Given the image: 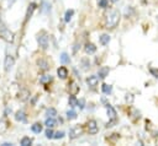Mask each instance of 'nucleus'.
Masks as SVG:
<instances>
[{
    "instance_id": "obj_1",
    "label": "nucleus",
    "mask_w": 158,
    "mask_h": 146,
    "mask_svg": "<svg viewBox=\"0 0 158 146\" xmlns=\"http://www.w3.org/2000/svg\"><path fill=\"white\" fill-rule=\"evenodd\" d=\"M120 17H121V15H120V12H118L117 10H111V11L107 13V16H106V20H105V28H107V29L115 28V27L118 25V22H120Z\"/></svg>"
},
{
    "instance_id": "obj_2",
    "label": "nucleus",
    "mask_w": 158,
    "mask_h": 146,
    "mask_svg": "<svg viewBox=\"0 0 158 146\" xmlns=\"http://www.w3.org/2000/svg\"><path fill=\"white\" fill-rule=\"evenodd\" d=\"M0 37H1L5 42H7V43H12L14 39H15L14 32H11L2 22H0Z\"/></svg>"
},
{
    "instance_id": "obj_3",
    "label": "nucleus",
    "mask_w": 158,
    "mask_h": 146,
    "mask_svg": "<svg viewBox=\"0 0 158 146\" xmlns=\"http://www.w3.org/2000/svg\"><path fill=\"white\" fill-rule=\"evenodd\" d=\"M37 42L40 44V47L42 49H47L48 48V43H49V39H48V34L46 32H41L38 36H37Z\"/></svg>"
},
{
    "instance_id": "obj_4",
    "label": "nucleus",
    "mask_w": 158,
    "mask_h": 146,
    "mask_svg": "<svg viewBox=\"0 0 158 146\" xmlns=\"http://www.w3.org/2000/svg\"><path fill=\"white\" fill-rule=\"evenodd\" d=\"M14 64H15L14 56H12L11 54H7V55L5 56V60H4V69H5V71H6V72L10 71V70L12 69Z\"/></svg>"
},
{
    "instance_id": "obj_5",
    "label": "nucleus",
    "mask_w": 158,
    "mask_h": 146,
    "mask_svg": "<svg viewBox=\"0 0 158 146\" xmlns=\"http://www.w3.org/2000/svg\"><path fill=\"white\" fill-rule=\"evenodd\" d=\"M86 128H88V133L90 135H95L99 131V126H98L96 120H89L88 124H86Z\"/></svg>"
},
{
    "instance_id": "obj_6",
    "label": "nucleus",
    "mask_w": 158,
    "mask_h": 146,
    "mask_svg": "<svg viewBox=\"0 0 158 146\" xmlns=\"http://www.w3.org/2000/svg\"><path fill=\"white\" fill-rule=\"evenodd\" d=\"M83 133V128L81 126H73L70 130H69V139L74 140L77 137H79Z\"/></svg>"
},
{
    "instance_id": "obj_7",
    "label": "nucleus",
    "mask_w": 158,
    "mask_h": 146,
    "mask_svg": "<svg viewBox=\"0 0 158 146\" xmlns=\"http://www.w3.org/2000/svg\"><path fill=\"white\" fill-rule=\"evenodd\" d=\"M86 83L89 87H96L99 83V77L96 75H90L86 77Z\"/></svg>"
},
{
    "instance_id": "obj_8",
    "label": "nucleus",
    "mask_w": 158,
    "mask_h": 146,
    "mask_svg": "<svg viewBox=\"0 0 158 146\" xmlns=\"http://www.w3.org/2000/svg\"><path fill=\"white\" fill-rule=\"evenodd\" d=\"M68 86H69V87H68L69 93H70V94H74V96H75V94L79 92V90H80V88H79V85H78L75 81H70Z\"/></svg>"
},
{
    "instance_id": "obj_9",
    "label": "nucleus",
    "mask_w": 158,
    "mask_h": 146,
    "mask_svg": "<svg viewBox=\"0 0 158 146\" xmlns=\"http://www.w3.org/2000/svg\"><path fill=\"white\" fill-rule=\"evenodd\" d=\"M15 119L17 121H20V123H26L27 121V115H26V113L23 110H17L15 113Z\"/></svg>"
},
{
    "instance_id": "obj_10",
    "label": "nucleus",
    "mask_w": 158,
    "mask_h": 146,
    "mask_svg": "<svg viewBox=\"0 0 158 146\" xmlns=\"http://www.w3.org/2000/svg\"><path fill=\"white\" fill-rule=\"evenodd\" d=\"M28 98H30V91L26 90V88H21L20 92H19V99L22 101V102H25Z\"/></svg>"
},
{
    "instance_id": "obj_11",
    "label": "nucleus",
    "mask_w": 158,
    "mask_h": 146,
    "mask_svg": "<svg viewBox=\"0 0 158 146\" xmlns=\"http://www.w3.org/2000/svg\"><path fill=\"white\" fill-rule=\"evenodd\" d=\"M37 65H38L40 70H42V71H47L49 69V64H48V61L46 59H38L37 60Z\"/></svg>"
},
{
    "instance_id": "obj_12",
    "label": "nucleus",
    "mask_w": 158,
    "mask_h": 146,
    "mask_svg": "<svg viewBox=\"0 0 158 146\" xmlns=\"http://www.w3.org/2000/svg\"><path fill=\"white\" fill-rule=\"evenodd\" d=\"M110 72V69L107 66H101L99 70H98V76L99 79H105Z\"/></svg>"
},
{
    "instance_id": "obj_13",
    "label": "nucleus",
    "mask_w": 158,
    "mask_h": 146,
    "mask_svg": "<svg viewBox=\"0 0 158 146\" xmlns=\"http://www.w3.org/2000/svg\"><path fill=\"white\" fill-rule=\"evenodd\" d=\"M106 110H107V115H109V118H110V119H116L117 113H116L115 108H114L111 104L106 103Z\"/></svg>"
},
{
    "instance_id": "obj_14",
    "label": "nucleus",
    "mask_w": 158,
    "mask_h": 146,
    "mask_svg": "<svg viewBox=\"0 0 158 146\" xmlns=\"http://www.w3.org/2000/svg\"><path fill=\"white\" fill-rule=\"evenodd\" d=\"M84 50H85L86 54H94V53L96 52V47H95V44L88 42V43L84 45Z\"/></svg>"
},
{
    "instance_id": "obj_15",
    "label": "nucleus",
    "mask_w": 158,
    "mask_h": 146,
    "mask_svg": "<svg viewBox=\"0 0 158 146\" xmlns=\"http://www.w3.org/2000/svg\"><path fill=\"white\" fill-rule=\"evenodd\" d=\"M57 75H58V77H60V79H67V76H68V70H67V67H65V66H59V67L57 69Z\"/></svg>"
},
{
    "instance_id": "obj_16",
    "label": "nucleus",
    "mask_w": 158,
    "mask_h": 146,
    "mask_svg": "<svg viewBox=\"0 0 158 146\" xmlns=\"http://www.w3.org/2000/svg\"><path fill=\"white\" fill-rule=\"evenodd\" d=\"M36 6H37V5H36L35 2H31V4L28 5V9H27V12H26V21L31 18V16H32V13H33V11L36 10Z\"/></svg>"
},
{
    "instance_id": "obj_17",
    "label": "nucleus",
    "mask_w": 158,
    "mask_h": 146,
    "mask_svg": "<svg viewBox=\"0 0 158 146\" xmlns=\"http://www.w3.org/2000/svg\"><path fill=\"white\" fill-rule=\"evenodd\" d=\"M44 125L47 128H54L57 125V120L54 119V117H47V119L44 121Z\"/></svg>"
},
{
    "instance_id": "obj_18",
    "label": "nucleus",
    "mask_w": 158,
    "mask_h": 146,
    "mask_svg": "<svg viewBox=\"0 0 158 146\" xmlns=\"http://www.w3.org/2000/svg\"><path fill=\"white\" fill-rule=\"evenodd\" d=\"M99 42H100L101 45H106V44H109V42H110V36L106 34V33L101 34V36L99 37Z\"/></svg>"
},
{
    "instance_id": "obj_19",
    "label": "nucleus",
    "mask_w": 158,
    "mask_h": 146,
    "mask_svg": "<svg viewBox=\"0 0 158 146\" xmlns=\"http://www.w3.org/2000/svg\"><path fill=\"white\" fill-rule=\"evenodd\" d=\"M31 130L35 134H40L42 131V124L41 123H35L33 125H31Z\"/></svg>"
},
{
    "instance_id": "obj_20",
    "label": "nucleus",
    "mask_w": 158,
    "mask_h": 146,
    "mask_svg": "<svg viewBox=\"0 0 158 146\" xmlns=\"http://www.w3.org/2000/svg\"><path fill=\"white\" fill-rule=\"evenodd\" d=\"M60 63H62V64H69V63H70V58H69V55H68L65 52H63V53L60 54Z\"/></svg>"
},
{
    "instance_id": "obj_21",
    "label": "nucleus",
    "mask_w": 158,
    "mask_h": 146,
    "mask_svg": "<svg viewBox=\"0 0 158 146\" xmlns=\"http://www.w3.org/2000/svg\"><path fill=\"white\" fill-rule=\"evenodd\" d=\"M52 81V76L51 75H42L41 77H40V82L42 83V85H46V83H48V82H51Z\"/></svg>"
},
{
    "instance_id": "obj_22",
    "label": "nucleus",
    "mask_w": 158,
    "mask_h": 146,
    "mask_svg": "<svg viewBox=\"0 0 158 146\" xmlns=\"http://www.w3.org/2000/svg\"><path fill=\"white\" fill-rule=\"evenodd\" d=\"M101 90H102V92H104L105 94H110V93L112 92V86H111V85H107V83H102Z\"/></svg>"
},
{
    "instance_id": "obj_23",
    "label": "nucleus",
    "mask_w": 158,
    "mask_h": 146,
    "mask_svg": "<svg viewBox=\"0 0 158 146\" xmlns=\"http://www.w3.org/2000/svg\"><path fill=\"white\" fill-rule=\"evenodd\" d=\"M68 102H69V106H70L72 108H74V107H77V106H78V99L75 98V96H74V94H70V96H69Z\"/></svg>"
},
{
    "instance_id": "obj_24",
    "label": "nucleus",
    "mask_w": 158,
    "mask_h": 146,
    "mask_svg": "<svg viewBox=\"0 0 158 146\" xmlns=\"http://www.w3.org/2000/svg\"><path fill=\"white\" fill-rule=\"evenodd\" d=\"M73 15H74V10H72V9L70 10H67L65 11V15H64V21L65 22H69L72 20V16Z\"/></svg>"
},
{
    "instance_id": "obj_25",
    "label": "nucleus",
    "mask_w": 158,
    "mask_h": 146,
    "mask_svg": "<svg viewBox=\"0 0 158 146\" xmlns=\"http://www.w3.org/2000/svg\"><path fill=\"white\" fill-rule=\"evenodd\" d=\"M20 144H21L22 146H30V145L32 144V140H31V139H30L28 136H23V137L21 139Z\"/></svg>"
},
{
    "instance_id": "obj_26",
    "label": "nucleus",
    "mask_w": 158,
    "mask_h": 146,
    "mask_svg": "<svg viewBox=\"0 0 158 146\" xmlns=\"http://www.w3.org/2000/svg\"><path fill=\"white\" fill-rule=\"evenodd\" d=\"M42 12H44V13H47V12H49L51 11V4H48L47 1H42Z\"/></svg>"
},
{
    "instance_id": "obj_27",
    "label": "nucleus",
    "mask_w": 158,
    "mask_h": 146,
    "mask_svg": "<svg viewBox=\"0 0 158 146\" xmlns=\"http://www.w3.org/2000/svg\"><path fill=\"white\" fill-rule=\"evenodd\" d=\"M46 115L47 117H56L57 115V109L56 108H48L46 110Z\"/></svg>"
},
{
    "instance_id": "obj_28",
    "label": "nucleus",
    "mask_w": 158,
    "mask_h": 146,
    "mask_svg": "<svg viewBox=\"0 0 158 146\" xmlns=\"http://www.w3.org/2000/svg\"><path fill=\"white\" fill-rule=\"evenodd\" d=\"M130 114H131V118H132L133 120L137 119V118H139V112L136 110L135 108H131V109H130Z\"/></svg>"
},
{
    "instance_id": "obj_29",
    "label": "nucleus",
    "mask_w": 158,
    "mask_h": 146,
    "mask_svg": "<svg viewBox=\"0 0 158 146\" xmlns=\"http://www.w3.org/2000/svg\"><path fill=\"white\" fill-rule=\"evenodd\" d=\"M81 66H83V69H84V70H88V69H89V66H90V61H89V59H88V58L81 59Z\"/></svg>"
},
{
    "instance_id": "obj_30",
    "label": "nucleus",
    "mask_w": 158,
    "mask_h": 146,
    "mask_svg": "<svg viewBox=\"0 0 158 146\" xmlns=\"http://www.w3.org/2000/svg\"><path fill=\"white\" fill-rule=\"evenodd\" d=\"M75 118H77V113H75L73 109H70V110L67 112V119L73 120V119H75Z\"/></svg>"
},
{
    "instance_id": "obj_31",
    "label": "nucleus",
    "mask_w": 158,
    "mask_h": 146,
    "mask_svg": "<svg viewBox=\"0 0 158 146\" xmlns=\"http://www.w3.org/2000/svg\"><path fill=\"white\" fill-rule=\"evenodd\" d=\"M46 137L47 139H53V135H54V131L52 130V128H48L47 130H46Z\"/></svg>"
},
{
    "instance_id": "obj_32",
    "label": "nucleus",
    "mask_w": 158,
    "mask_h": 146,
    "mask_svg": "<svg viewBox=\"0 0 158 146\" xmlns=\"http://www.w3.org/2000/svg\"><path fill=\"white\" fill-rule=\"evenodd\" d=\"M107 4H109V0H99V2H98V5H99V7H107Z\"/></svg>"
},
{
    "instance_id": "obj_33",
    "label": "nucleus",
    "mask_w": 158,
    "mask_h": 146,
    "mask_svg": "<svg viewBox=\"0 0 158 146\" xmlns=\"http://www.w3.org/2000/svg\"><path fill=\"white\" fill-rule=\"evenodd\" d=\"M64 136V131H57V133H54V135H53V139H62Z\"/></svg>"
},
{
    "instance_id": "obj_34",
    "label": "nucleus",
    "mask_w": 158,
    "mask_h": 146,
    "mask_svg": "<svg viewBox=\"0 0 158 146\" xmlns=\"http://www.w3.org/2000/svg\"><path fill=\"white\" fill-rule=\"evenodd\" d=\"M149 72L152 74V76H154L156 79H158V69H154V67H151V69H149Z\"/></svg>"
},
{
    "instance_id": "obj_35",
    "label": "nucleus",
    "mask_w": 158,
    "mask_h": 146,
    "mask_svg": "<svg viewBox=\"0 0 158 146\" xmlns=\"http://www.w3.org/2000/svg\"><path fill=\"white\" fill-rule=\"evenodd\" d=\"M84 106H85V101H84L83 98H81V99H79V101H78V107H79L80 109H83V108H84Z\"/></svg>"
},
{
    "instance_id": "obj_36",
    "label": "nucleus",
    "mask_w": 158,
    "mask_h": 146,
    "mask_svg": "<svg viewBox=\"0 0 158 146\" xmlns=\"http://www.w3.org/2000/svg\"><path fill=\"white\" fill-rule=\"evenodd\" d=\"M2 146H12V144L11 142H4V144H1Z\"/></svg>"
},
{
    "instance_id": "obj_37",
    "label": "nucleus",
    "mask_w": 158,
    "mask_h": 146,
    "mask_svg": "<svg viewBox=\"0 0 158 146\" xmlns=\"http://www.w3.org/2000/svg\"><path fill=\"white\" fill-rule=\"evenodd\" d=\"M111 1H112V2H116V1H117V0H111Z\"/></svg>"
}]
</instances>
